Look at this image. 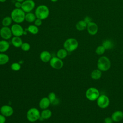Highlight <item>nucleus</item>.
<instances>
[{"instance_id": "nucleus-33", "label": "nucleus", "mask_w": 123, "mask_h": 123, "mask_svg": "<svg viewBox=\"0 0 123 123\" xmlns=\"http://www.w3.org/2000/svg\"><path fill=\"white\" fill-rule=\"evenodd\" d=\"M22 3L21 2L19 1H16L14 3V6L15 8H17V9H21L22 7Z\"/></svg>"}, {"instance_id": "nucleus-2", "label": "nucleus", "mask_w": 123, "mask_h": 123, "mask_svg": "<svg viewBox=\"0 0 123 123\" xmlns=\"http://www.w3.org/2000/svg\"><path fill=\"white\" fill-rule=\"evenodd\" d=\"M25 13L22 9L14 8L11 13V17L12 21L17 24L23 23L25 20Z\"/></svg>"}, {"instance_id": "nucleus-13", "label": "nucleus", "mask_w": 123, "mask_h": 123, "mask_svg": "<svg viewBox=\"0 0 123 123\" xmlns=\"http://www.w3.org/2000/svg\"><path fill=\"white\" fill-rule=\"evenodd\" d=\"M86 29L90 35H95L98 31V26L96 23L92 21L87 24Z\"/></svg>"}, {"instance_id": "nucleus-24", "label": "nucleus", "mask_w": 123, "mask_h": 123, "mask_svg": "<svg viewBox=\"0 0 123 123\" xmlns=\"http://www.w3.org/2000/svg\"><path fill=\"white\" fill-rule=\"evenodd\" d=\"M27 31L29 32L30 33L36 35L39 32V28L38 27L35 25H29L27 28Z\"/></svg>"}, {"instance_id": "nucleus-6", "label": "nucleus", "mask_w": 123, "mask_h": 123, "mask_svg": "<svg viewBox=\"0 0 123 123\" xmlns=\"http://www.w3.org/2000/svg\"><path fill=\"white\" fill-rule=\"evenodd\" d=\"M86 96L88 100L90 101H94L97 100L100 96L99 92L96 88L90 87L86 90Z\"/></svg>"}, {"instance_id": "nucleus-4", "label": "nucleus", "mask_w": 123, "mask_h": 123, "mask_svg": "<svg viewBox=\"0 0 123 123\" xmlns=\"http://www.w3.org/2000/svg\"><path fill=\"white\" fill-rule=\"evenodd\" d=\"M41 117L39 111L36 108L29 109L26 113V118L30 122H35L39 120Z\"/></svg>"}, {"instance_id": "nucleus-31", "label": "nucleus", "mask_w": 123, "mask_h": 123, "mask_svg": "<svg viewBox=\"0 0 123 123\" xmlns=\"http://www.w3.org/2000/svg\"><path fill=\"white\" fill-rule=\"evenodd\" d=\"M51 103H53L56 99V95L54 92H50L48 97Z\"/></svg>"}, {"instance_id": "nucleus-37", "label": "nucleus", "mask_w": 123, "mask_h": 123, "mask_svg": "<svg viewBox=\"0 0 123 123\" xmlns=\"http://www.w3.org/2000/svg\"><path fill=\"white\" fill-rule=\"evenodd\" d=\"M16 1H19V2H23L25 0H15Z\"/></svg>"}, {"instance_id": "nucleus-36", "label": "nucleus", "mask_w": 123, "mask_h": 123, "mask_svg": "<svg viewBox=\"0 0 123 123\" xmlns=\"http://www.w3.org/2000/svg\"><path fill=\"white\" fill-rule=\"evenodd\" d=\"M84 21L87 24H88L89 23L92 22L91 18L90 17H89V16H86V17L84 18Z\"/></svg>"}, {"instance_id": "nucleus-35", "label": "nucleus", "mask_w": 123, "mask_h": 123, "mask_svg": "<svg viewBox=\"0 0 123 123\" xmlns=\"http://www.w3.org/2000/svg\"><path fill=\"white\" fill-rule=\"evenodd\" d=\"M6 120V117L2 114H0V123H5Z\"/></svg>"}, {"instance_id": "nucleus-12", "label": "nucleus", "mask_w": 123, "mask_h": 123, "mask_svg": "<svg viewBox=\"0 0 123 123\" xmlns=\"http://www.w3.org/2000/svg\"><path fill=\"white\" fill-rule=\"evenodd\" d=\"M0 113L5 117L12 116L14 112L13 108L10 105H4L1 107L0 109Z\"/></svg>"}, {"instance_id": "nucleus-28", "label": "nucleus", "mask_w": 123, "mask_h": 123, "mask_svg": "<svg viewBox=\"0 0 123 123\" xmlns=\"http://www.w3.org/2000/svg\"><path fill=\"white\" fill-rule=\"evenodd\" d=\"M11 68L12 70L14 71H18L21 69V65L18 62H13L11 65Z\"/></svg>"}, {"instance_id": "nucleus-11", "label": "nucleus", "mask_w": 123, "mask_h": 123, "mask_svg": "<svg viewBox=\"0 0 123 123\" xmlns=\"http://www.w3.org/2000/svg\"><path fill=\"white\" fill-rule=\"evenodd\" d=\"M12 35L11 28L7 26H2L0 29V36L4 40L10 39Z\"/></svg>"}, {"instance_id": "nucleus-9", "label": "nucleus", "mask_w": 123, "mask_h": 123, "mask_svg": "<svg viewBox=\"0 0 123 123\" xmlns=\"http://www.w3.org/2000/svg\"><path fill=\"white\" fill-rule=\"evenodd\" d=\"M50 66L55 69H61L63 66V62L62 60L57 57H52L49 61Z\"/></svg>"}, {"instance_id": "nucleus-18", "label": "nucleus", "mask_w": 123, "mask_h": 123, "mask_svg": "<svg viewBox=\"0 0 123 123\" xmlns=\"http://www.w3.org/2000/svg\"><path fill=\"white\" fill-rule=\"evenodd\" d=\"M12 45L15 48H20L23 44V41L20 37L14 36L11 40Z\"/></svg>"}, {"instance_id": "nucleus-22", "label": "nucleus", "mask_w": 123, "mask_h": 123, "mask_svg": "<svg viewBox=\"0 0 123 123\" xmlns=\"http://www.w3.org/2000/svg\"><path fill=\"white\" fill-rule=\"evenodd\" d=\"M90 75H91V77L92 79L94 80H98L101 77L102 75L101 71H100L98 69H95L91 72Z\"/></svg>"}, {"instance_id": "nucleus-29", "label": "nucleus", "mask_w": 123, "mask_h": 123, "mask_svg": "<svg viewBox=\"0 0 123 123\" xmlns=\"http://www.w3.org/2000/svg\"><path fill=\"white\" fill-rule=\"evenodd\" d=\"M105 50V48L102 45L99 46L96 49V53L98 55H102L104 53Z\"/></svg>"}, {"instance_id": "nucleus-17", "label": "nucleus", "mask_w": 123, "mask_h": 123, "mask_svg": "<svg viewBox=\"0 0 123 123\" xmlns=\"http://www.w3.org/2000/svg\"><path fill=\"white\" fill-rule=\"evenodd\" d=\"M111 118L114 122H120L123 118V112L119 111H116L112 113L111 115Z\"/></svg>"}, {"instance_id": "nucleus-26", "label": "nucleus", "mask_w": 123, "mask_h": 123, "mask_svg": "<svg viewBox=\"0 0 123 123\" xmlns=\"http://www.w3.org/2000/svg\"><path fill=\"white\" fill-rule=\"evenodd\" d=\"M12 20L11 16H7L3 18L1 21V24L3 26L9 27L12 23Z\"/></svg>"}, {"instance_id": "nucleus-25", "label": "nucleus", "mask_w": 123, "mask_h": 123, "mask_svg": "<svg viewBox=\"0 0 123 123\" xmlns=\"http://www.w3.org/2000/svg\"><path fill=\"white\" fill-rule=\"evenodd\" d=\"M105 49H110L113 48L114 44L112 41L110 39H106L102 42V45Z\"/></svg>"}, {"instance_id": "nucleus-7", "label": "nucleus", "mask_w": 123, "mask_h": 123, "mask_svg": "<svg viewBox=\"0 0 123 123\" xmlns=\"http://www.w3.org/2000/svg\"><path fill=\"white\" fill-rule=\"evenodd\" d=\"M36 4L33 0H25L22 3L21 9L25 13L31 12L35 8Z\"/></svg>"}, {"instance_id": "nucleus-38", "label": "nucleus", "mask_w": 123, "mask_h": 123, "mask_svg": "<svg viewBox=\"0 0 123 123\" xmlns=\"http://www.w3.org/2000/svg\"><path fill=\"white\" fill-rule=\"evenodd\" d=\"M50 0L53 2H57V1H58V0Z\"/></svg>"}, {"instance_id": "nucleus-16", "label": "nucleus", "mask_w": 123, "mask_h": 123, "mask_svg": "<svg viewBox=\"0 0 123 123\" xmlns=\"http://www.w3.org/2000/svg\"><path fill=\"white\" fill-rule=\"evenodd\" d=\"M10 48V43L6 40H0V52L4 53L7 51Z\"/></svg>"}, {"instance_id": "nucleus-32", "label": "nucleus", "mask_w": 123, "mask_h": 123, "mask_svg": "<svg viewBox=\"0 0 123 123\" xmlns=\"http://www.w3.org/2000/svg\"><path fill=\"white\" fill-rule=\"evenodd\" d=\"M42 20L38 18H36V19L34 21V25L37 26V27H38L42 25Z\"/></svg>"}, {"instance_id": "nucleus-30", "label": "nucleus", "mask_w": 123, "mask_h": 123, "mask_svg": "<svg viewBox=\"0 0 123 123\" xmlns=\"http://www.w3.org/2000/svg\"><path fill=\"white\" fill-rule=\"evenodd\" d=\"M21 48L22 49V50L24 51H27L30 49V45L27 42H24L23 43L21 47Z\"/></svg>"}, {"instance_id": "nucleus-20", "label": "nucleus", "mask_w": 123, "mask_h": 123, "mask_svg": "<svg viewBox=\"0 0 123 123\" xmlns=\"http://www.w3.org/2000/svg\"><path fill=\"white\" fill-rule=\"evenodd\" d=\"M37 17L35 13L32 12H29L28 13H25V20L28 23L34 22Z\"/></svg>"}, {"instance_id": "nucleus-23", "label": "nucleus", "mask_w": 123, "mask_h": 123, "mask_svg": "<svg viewBox=\"0 0 123 123\" xmlns=\"http://www.w3.org/2000/svg\"><path fill=\"white\" fill-rule=\"evenodd\" d=\"M9 61V57L4 53L0 52V65L6 64Z\"/></svg>"}, {"instance_id": "nucleus-34", "label": "nucleus", "mask_w": 123, "mask_h": 123, "mask_svg": "<svg viewBox=\"0 0 123 123\" xmlns=\"http://www.w3.org/2000/svg\"><path fill=\"white\" fill-rule=\"evenodd\" d=\"M113 120L111 118L106 117L104 120V123H112Z\"/></svg>"}, {"instance_id": "nucleus-10", "label": "nucleus", "mask_w": 123, "mask_h": 123, "mask_svg": "<svg viewBox=\"0 0 123 123\" xmlns=\"http://www.w3.org/2000/svg\"><path fill=\"white\" fill-rule=\"evenodd\" d=\"M97 100L98 105L102 109L107 108L110 103V100L108 97L105 95H100Z\"/></svg>"}, {"instance_id": "nucleus-15", "label": "nucleus", "mask_w": 123, "mask_h": 123, "mask_svg": "<svg viewBox=\"0 0 123 123\" xmlns=\"http://www.w3.org/2000/svg\"><path fill=\"white\" fill-rule=\"evenodd\" d=\"M39 57L40 60L44 62H49L52 58L50 52L47 50L42 51L40 54Z\"/></svg>"}, {"instance_id": "nucleus-14", "label": "nucleus", "mask_w": 123, "mask_h": 123, "mask_svg": "<svg viewBox=\"0 0 123 123\" xmlns=\"http://www.w3.org/2000/svg\"><path fill=\"white\" fill-rule=\"evenodd\" d=\"M50 104V101L48 97H43L40 99L39 102V106L40 109L44 110L48 109Z\"/></svg>"}, {"instance_id": "nucleus-19", "label": "nucleus", "mask_w": 123, "mask_h": 123, "mask_svg": "<svg viewBox=\"0 0 123 123\" xmlns=\"http://www.w3.org/2000/svg\"><path fill=\"white\" fill-rule=\"evenodd\" d=\"M87 24L84 20L79 21L75 25V27L78 31H83L87 27Z\"/></svg>"}, {"instance_id": "nucleus-1", "label": "nucleus", "mask_w": 123, "mask_h": 123, "mask_svg": "<svg viewBox=\"0 0 123 123\" xmlns=\"http://www.w3.org/2000/svg\"><path fill=\"white\" fill-rule=\"evenodd\" d=\"M35 14L37 18H38L41 20H45L49 16V10L46 5L41 4L36 8Z\"/></svg>"}, {"instance_id": "nucleus-39", "label": "nucleus", "mask_w": 123, "mask_h": 123, "mask_svg": "<svg viewBox=\"0 0 123 123\" xmlns=\"http://www.w3.org/2000/svg\"><path fill=\"white\" fill-rule=\"evenodd\" d=\"M7 0H0V2H4L6 1Z\"/></svg>"}, {"instance_id": "nucleus-3", "label": "nucleus", "mask_w": 123, "mask_h": 123, "mask_svg": "<svg viewBox=\"0 0 123 123\" xmlns=\"http://www.w3.org/2000/svg\"><path fill=\"white\" fill-rule=\"evenodd\" d=\"M78 47V41L74 38H69L67 39L63 43V48L68 52H72Z\"/></svg>"}, {"instance_id": "nucleus-5", "label": "nucleus", "mask_w": 123, "mask_h": 123, "mask_svg": "<svg viewBox=\"0 0 123 123\" xmlns=\"http://www.w3.org/2000/svg\"><path fill=\"white\" fill-rule=\"evenodd\" d=\"M98 68L101 71H106L111 67V62L109 58L106 56L100 57L97 62Z\"/></svg>"}, {"instance_id": "nucleus-8", "label": "nucleus", "mask_w": 123, "mask_h": 123, "mask_svg": "<svg viewBox=\"0 0 123 123\" xmlns=\"http://www.w3.org/2000/svg\"><path fill=\"white\" fill-rule=\"evenodd\" d=\"M11 29L12 34V35L15 37H21L24 35L25 30L21 25L20 24L15 23L12 25Z\"/></svg>"}, {"instance_id": "nucleus-21", "label": "nucleus", "mask_w": 123, "mask_h": 123, "mask_svg": "<svg viewBox=\"0 0 123 123\" xmlns=\"http://www.w3.org/2000/svg\"><path fill=\"white\" fill-rule=\"evenodd\" d=\"M41 117L43 119H48L50 118L52 115V111L48 109L43 110L41 113Z\"/></svg>"}, {"instance_id": "nucleus-27", "label": "nucleus", "mask_w": 123, "mask_h": 123, "mask_svg": "<svg viewBox=\"0 0 123 123\" xmlns=\"http://www.w3.org/2000/svg\"><path fill=\"white\" fill-rule=\"evenodd\" d=\"M67 52L65 49H61L57 52V57L62 60L63 59L67 57Z\"/></svg>"}]
</instances>
